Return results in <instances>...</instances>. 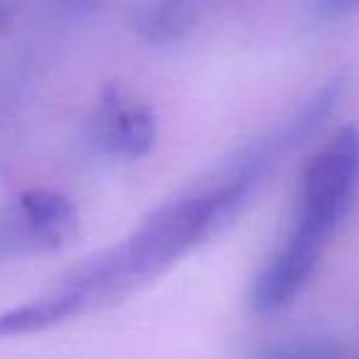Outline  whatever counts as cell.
Instances as JSON below:
<instances>
[{
  "label": "cell",
  "instance_id": "5",
  "mask_svg": "<svg viewBox=\"0 0 359 359\" xmlns=\"http://www.w3.org/2000/svg\"><path fill=\"white\" fill-rule=\"evenodd\" d=\"M197 20L190 0H150L135 11L133 27L148 45H172L187 37Z\"/></svg>",
  "mask_w": 359,
  "mask_h": 359
},
{
  "label": "cell",
  "instance_id": "3",
  "mask_svg": "<svg viewBox=\"0 0 359 359\" xmlns=\"http://www.w3.org/2000/svg\"><path fill=\"white\" fill-rule=\"evenodd\" d=\"M79 229L76 207L55 190H27L0 212V254H40L67 246Z\"/></svg>",
  "mask_w": 359,
  "mask_h": 359
},
{
  "label": "cell",
  "instance_id": "1",
  "mask_svg": "<svg viewBox=\"0 0 359 359\" xmlns=\"http://www.w3.org/2000/svg\"><path fill=\"white\" fill-rule=\"evenodd\" d=\"M256 190V182L224 163L200 187L150 212L121 244L86 259L30 303L0 313V339L42 332L143 288L192 249L229 229Z\"/></svg>",
  "mask_w": 359,
  "mask_h": 359
},
{
  "label": "cell",
  "instance_id": "4",
  "mask_svg": "<svg viewBox=\"0 0 359 359\" xmlns=\"http://www.w3.org/2000/svg\"><path fill=\"white\" fill-rule=\"evenodd\" d=\"M91 143L104 155L135 160L150 153L158 138V118L143 99L111 84L101 91L89 121Z\"/></svg>",
  "mask_w": 359,
  "mask_h": 359
},
{
  "label": "cell",
  "instance_id": "7",
  "mask_svg": "<svg viewBox=\"0 0 359 359\" xmlns=\"http://www.w3.org/2000/svg\"><path fill=\"white\" fill-rule=\"evenodd\" d=\"M359 11V0H313V15L320 22L337 20Z\"/></svg>",
  "mask_w": 359,
  "mask_h": 359
},
{
  "label": "cell",
  "instance_id": "6",
  "mask_svg": "<svg viewBox=\"0 0 359 359\" xmlns=\"http://www.w3.org/2000/svg\"><path fill=\"white\" fill-rule=\"evenodd\" d=\"M256 359H342L332 342L318 337H295L269 344Z\"/></svg>",
  "mask_w": 359,
  "mask_h": 359
},
{
  "label": "cell",
  "instance_id": "8",
  "mask_svg": "<svg viewBox=\"0 0 359 359\" xmlns=\"http://www.w3.org/2000/svg\"><path fill=\"white\" fill-rule=\"evenodd\" d=\"M8 18H11V13H8V3L6 0H0V32H3V27L8 25Z\"/></svg>",
  "mask_w": 359,
  "mask_h": 359
},
{
  "label": "cell",
  "instance_id": "2",
  "mask_svg": "<svg viewBox=\"0 0 359 359\" xmlns=\"http://www.w3.org/2000/svg\"><path fill=\"white\" fill-rule=\"evenodd\" d=\"M359 185V128H339L308 163L300 182L293 229L251 285L261 315L293 303L315 273L327 241L342 224Z\"/></svg>",
  "mask_w": 359,
  "mask_h": 359
}]
</instances>
